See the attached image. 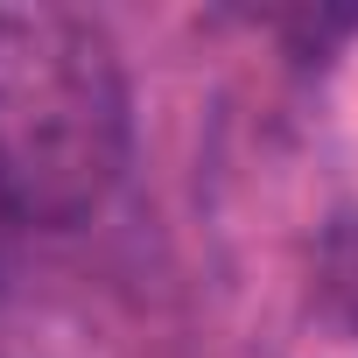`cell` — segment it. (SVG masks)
Segmentation results:
<instances>
[{
    "label": "cell",
    "mask_w": 358,
    "mask_h": 358,
    "mask_svg": "<svg viewBox=\"0 0 358 358\" xmlns=\"http://www.w3.org/2000/svg\"><path fill=\"white\" fill-rule=\"evenodd\" d=\"M127 155L120 43L71 8H0V225H85L120 190Z\"/></svg>",
    "instance_id": "cell-1"
}]
</instances>
